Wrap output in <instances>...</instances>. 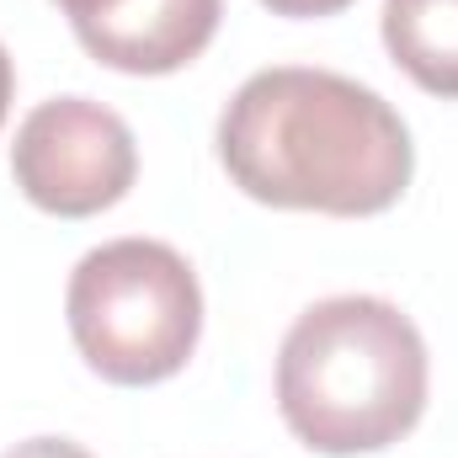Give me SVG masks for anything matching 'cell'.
I'll use <instances>...</instances> for the list:
<instances>
[{"label": "cell", "instance_id": "1", "mask_svg": "<svg viewBox=\"0 0 458 458\" xmlns=\"http://www.w3.org/2000/svg\"><path fill=\"white\" fill-rule=\"evenodd\" d=\"M219 160L267 208L368 219L405 198L416 144L405 117L352 75L277 64L229 97Z\"/></svg>", "mask_w": 458, "mask_h": 458}, {"label": "cell", "instance_id": "2", "mask_svg": "<svg viewBox=\"0 0 458 458\" xmlns=\"http://www.w3.org/2000/svg\"><path fill=\"white\" fill-rule=\"evenodd\" d=\"M277 411L304 448L331 458L400 443L427 411L416 320L373 293L310 304L277 352Z\"/></svg>", "mask_w": 458, "mask_h": 458}, {"label": "cell", "instance_id": "3", "mask_svg": "<svg viewBox=\"0 0 458 458\" xmlns=\"http://www.w3.org/2000/svg\"><path fill=\"white\" fill-rule=\"evenodd\" d=\"M64 315L91 373L139 389L187 368L203 336V288L176 245L128 234L81 256Z\"/></svg>", "mask_w": 458, "mask_h": 458}, {"label": "cell", "instance_id": "4", "mask_svg": "<svg viewBox=\"0 0 458 458\" xmlns=\"http://www.w3.org/2000/svg\"><path fill=\"white\" fill-rule=\"evenodd\" d=\"M11 176L32 208L59 219H91L123 203L139 176L133 128L91 97L38 102L16 128Z\"/></svg>", "mask_w": 458, "mask_h": 458}, {"label": "cell", "instance_id": "5", "mask_svg": "<svg viewBox=\"0 0 458 458\" xmlns=\"http://www.w3.org/2000/svg\"><path fill=\"white\" fill-rule=\"evenodd\" d=\"M81 48L123 75H171L192 64L214 32L225 0H54Z\"/></svg>", "mask_w": 458, "mask_h": 458}, {"label": "cell", "instance_id": "6", "mask_svg": "<svg viewBox=\"0 0 458 458\" xmlns=\"http://www.w3.org/2000/svg\"><path fill=\"white\" fill-rule=\"evenodd\" d=\"M384 48L421 91L458 102V0H384Z\"/></svg>", "mask_w": 458, "mask_h": 458}, {"label": "cell", "instance_id": "7", "mask_svg": "<svg viewBox=\"0 0 458 458\" xmlns=\"http://www.w3.org/2000/svg\"><path fill=\"white\" fill-rule=\"evenodd\" d=\"M0 458H91V454L81 443H70V437H27V443H16Z\"/></svg>", "mask_w": 458, "mask_h": 458}, {"label": "cell", "instance_id": "8", "mask_svg": "<svg viewBox=\"0 0 458 458\" xmlns=\"http://www.w3.org/2000/svg\"><path fill=\"white\" fill-rule=\"evenodd\" d=\"M272 16H336L352 0H261Z\"/></svg>", "mask_w": 458, "mask_h": 458}, {"label": "cell", "instance_id": "9", "mask_svg": "<svg viewBox=\"0 0 458 458\" xmlns=\"http://www.w3.org/2000/svg\"><path fill=\"white\" fill-rule=\"evenodd\" d=\"M11 97H16V70H11L5 43H0V123H5V113H11Z\"/></svg>", "mask_w": 458, "mask_h": 458}]
</instances>
